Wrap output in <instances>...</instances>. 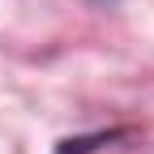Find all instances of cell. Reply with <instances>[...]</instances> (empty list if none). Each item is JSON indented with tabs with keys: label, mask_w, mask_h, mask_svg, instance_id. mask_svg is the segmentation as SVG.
Returning a JSON list of instances; mask_svg holds the SVG:
<instances>
[{
	"label": "cell",
	"mask_w": 154,
	"mask_h": 154,
	"mask_svg": "<svg viewBox=\"0 0 154 154\" xmlns=\"http://www.w3.org/2000/svg\"><path fill=\"white\" fill-rule=\"evenodd\" d=\"M116 137H124V128L90 133V137H69V141H60V150H56V154H90V150H99V146H107V141H116Z\"/></svg>",
	"instance_id": "1"
}]
</instances>
